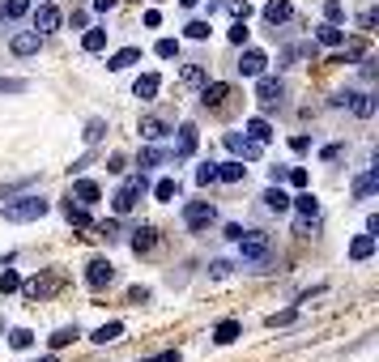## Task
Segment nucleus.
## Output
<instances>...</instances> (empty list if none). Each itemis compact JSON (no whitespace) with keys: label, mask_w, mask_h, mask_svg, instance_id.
Here are the masks:
<instances>
[{"label":"nucleus","mask_w":379,"mask_h":362,"mask_svg":"<svg viewBox=\"0 0 379 362\" xmlns=\"http://www.w3.org/2000/svg\"><path fill=\"white\" fill-rule=\"evenodd\" d=\"M47 209H51V201H43L38 192H26V196H17V201H4V205H0L4 222H38Z\"/></svg>","instance_id":"nucleus-1"},{"label":"nucleus","mask_w":379,"mask_h":362,"mask_svg":"<svg viewBox=\"0 0 379 362\" xmlns=\"http://www.w3.org/2000/svg\"><path fill=\"white\" fill-rule=\"evenodd\" d=\"M145 192H149L145 171H141V175H128V179L119 183V192L111 196V209H115V213H132V209H137V201H141Z\"/></svg>","instance_id":"nucleus-2"},{"label":"nucleus","mask_w":379,"mask_h":362,"mask_svg":"<svg viewBox=\"0 0 379 362\" xmlns=\"http://www.w3.org/2000/svg\"><path fill=\"white\" fill-rule=\"evenodd\" d=\"M213 222H218V209L209 201H188L183 205V226L188 230H209Z\"/></svg>","instance_id":"nucleus-3"},{"label":"nucleus","mask_w":379,"mask_h":362,"mask_svg":"<svg viewBox=\"0 0 379 362\" xmlns=\"http://www.w3.org/2000/svg\"><path fill=\"white\" fill-rule=\"evenodd\" d=\"M235 243H239V256L252 260V265H260V260L269 256V235H260V230H243Z\"/></svg>","instance_id":"nucleus-4"},{"label":"nucleus","mask_w":379,"mask_h":362,"mask_svg":"<svg viewBox=\"0 0 379 362\" xmlns=\"http://www.w3.org/2000/svg\"><path fill=\"white\" fill-rule=\"evenodd\" d=\"M226 149H230L239 162H256V158L265 154V145H260V141H252L247 132H243V137H239V132H226Z\"/></svg>","instance_id":"nucleus-5"},{"label":"nucleus","mask_w":379,"mask_h":362,"mask_svg":"<svg viewBox=\"0 0 379 362\" xmlns=\"http://www.w3.org/2000/svg\"><path fill=\"white\" fill-rule=\"evenodd\" d=\"M85 282H90L94 290H102V286H111V282H115V265H111L107 256H98V260H90V265H85Z\"/></svg>","instance_id":"nucleus-6"},{"label":"nucleus","mask_w":379,"mask_h":362,"mask_svg":"<svg viewBox=\"0 0 379 362\" xmlns=\"http://www.w3.org/2000/svg\"><path fill=\"white\" fill-rule=\"evenodd\" d=\"M256 98H260L265 107H277V102L286 98V85H282L277 77H265V73H260V77H256Z\"/></svg>","instance_id":"nucleus-7"},{"label":"nucleus","mask_w":379,"mask_h":362,"mask_svg":"<svg viewBox=\"0 0 379 362\" xmlns=\"http://www.w3.org/2000/svg\"><path fill=\"white\" fill-rule=\"evenodd\" d=\"M196 141H201V137H196V128H192V124H183V128H179V137H175L171 162H188V158L196 154Z\"/></svg>","instance_id":"nucleus-8"},{"label":"nucleus","mask_w":379,"mask_h":362,"mask_svg":"<svg viewBox=\"0 0 379 362\" xmlns=\"http://www.w3.org/2000/svg\"><path fill=\"white\" fill-rule=\"evenodd\" d=\"M38 47H43V34L38 30H21V34L9 38V51L13 55H38Z\"/></svg>","instance_id":"nucleus-9"},{"label":"nucleus","mask_w":379,"mask_h":362,"mask_svg":"<svg viewBox=\"0 0 379 362\" xmlns=\"http://www.w3.org/2000/svg\"><path fill=\"white\" fill-rule=\"evenodd\" d=\"M60 21H64V17H60V9H55V4H38V9H34V30H38V34L60 30Z\"/></svg>","instance_id":"nucleus-10"},{"label":"nucleus","mask_w":379,"mask_h":362,"mask_svg":"<svg viewBox=\"0 0 379 362\" xmlns=\"http://www.w3.org/2000/svg\"><path fill=\"white\" fill-rule=\"evenodd\" d=\"M265 64H269V55H265V51H256V47H247V51H243V60H239V73H243V77H260V73H265Z\"/></svg>","instance_id":"nucleus-11"},{"label":"nucleus","mask_w":379,"mask_h":362,"mask_svg":"<svg viewBox=\"0 0 379 362\" xmlns=\"http://www.w3.org/2000/svg\"><path fill=\"white\" fill-rule=\"evenodd\" d=\"M154 243H158V230H154V226H137V230H132V239H128V247H132L137 256L154 252Z\"/></svg>","instance_id":"nucleus-12"},{"label":"nucleus","mask_w":379,"mask_h":362,"mask_svg":"<svg viewBox=\"0 0 379 362\" xmlns=\"http://www.w3.org/2000/svg\"><path fill=\"white\" fill-rule=\"evenodd\" d=\"M375 192H379V171L375 166H367V175L354 179V196H358V201H371Z\"/></svg>","instance_id":"nucleus-13"},{"label":"nucleus","mask_w":379,"mask_h":362,"mask_svg":"<svg viewBox=\"0 0 379 362\" xmlns=\"http://www.w3.org/2000/svg\"><path fill=\"white\" fill-rule=\"evenodd\" d=\"M132 64H141V47H124V51L107 55V68H111V73H124V68H132Z\"/></svg>","instance_id":"nucleus-14"},{"label":"nucleus","mask_w":379,"mask_h":362,"mask_svg":"<svg viewBox=\"0 0 379 362\" xmlns=\"http://www.w3.org/2000/svg\"><path fill=\"white\" fill-rule=\"evenodd\" d=\"M158 90H162V77H158V73H141V77H137V85H132V94H137L141 102H149Z\"/></svg>","instance_id":"nucleus-15"},{"label":"nucleus","mask_w":379,"mask_h":362,"mask_svg":"<svg viewBox=\"0 0 379 362\" xmlns=\"http://www.w3.org/2000/svg\"><path fill=\"white\" fill-rule=\"evenodd\" d=\"M171 132H175V128H171L166 119H158V115H145V119H141V137H145V141H162V137H171Z\"/></svg>","instance_id":"nucleus-16"},{"label":"nucleus","mask_w":379,"mask_h":362,"mask_svg":"<svg viewBox=\"0 0 379 362\" xmlns=\"http://www.w3.org/2000/svg\"><path fill=\"white\" fill-rule=\"evenodd\" d=\"M290 17H294V4H290V0H269V4H265V21H269V26H282V21H290Z\"/></svg>","instance_id":"nucleus-17"},{"label":"nucleus","mask_w":379,"mask_h":362,"mask_svg":"<svg viewBox=\"0 0 379 362\" xmlns=\"http://www.w3.org/2000/svg\"><path fill=\"white\" fill-rule=\"evenodd\" d=\"M243 132H247L252 141H260V145H269V141H273V124H269L265 115H256V119H247V124H243Z\"/></svg>","instance_id":"nucleus-18"},{"label":"nucleus","mask_w":379,"mask_h":362,"mask_svg":"<svg viewBox=\"0 0 379 362\" xmlns=\"http://www.w3.org/2000/svg\"><path fill=\"white\" fill-rule=\"evenodd\" d=\"M290 205L299 209V218H320V201L307 188H299V196H290Z\"/></svg>","instance_id":"nucleus-19"},{"label":"nucleus","mask_w":379,"mask_h":362,"mask_svg":"<svg viewBox=\"0 0 379 362\" xmlns=\"http://www.w3.org/2000/svg\"><path fill=\"white\" fill-rule=\"evenodd\" d=\"M218 179H222V183H239V179H247V166H243L239 158H230V162H218Z\"/></svg>","instance_id":"nucleus-20"},{"label":"nucleus","mask_w":379,"mask_h":362,"mask_svg":"<svg viewBox=\"0 0 379 362\" xmlns=\"http://www.w3.org/2000/svg\"><path fill=\"white\" fill-rule=\"evenodd\" d=\"M73 196L90 209V205H98V196H102V192H98V183H94V179H77V183H73Z\"/></svg>","instance_id":"nucleus-21"},{"label":"nucleus","mask_w":379,"mask_h":362,"mask_svg":"<svg viewBox=\"0 0 379 362\" xmlns=\"http://www.w3.org/2000/svg\"><path fill=\"white\" fill-rule=\"evenodd\" d=\"M260 201H265V209H273V213H286V209H290V196L282 192V183H269V192H265Z\"/></svg>","instance_id":"nucleus-22"},{"label":"nucleus","mask_w":379,"mask_h":362,"mask_svg":"<svg viewBox=\"0 0 379 362\" xmlns=\"http://www.w3.org/2000/svg\"><path fill=\"white\" fill-rule=\"evenodd\" d=\"M375 256V235H358L350 243V260H371Z\"/></svg>","instance_id":"nucleus-23"},{"label":"nucleus","mask_w":379,"mask_h":362,"mask_svg":"<svg viewBox=\"0 0 379 362\" xmlns=\"http://www.w3.org/2000/svg\"><path fill=\"white\" fill-rule=\"evenodd\" d=\"M119 337H124V324H119V320H111V324L94 329V337H90V341H94V346H111V341H119Z\"/></svg>","instance_id":"nucleus-24"},{"label":"nucleus","mask_w":379,"mask_h":362,"mask_svg":"<svg viewBox=\"0 0 379 362\" xmlns=\"http://www.w3.org/2000/svg\"><path fill=\"white\" fill-rule=\"evenodd\" d=\"M239 333H243L239 320H222V324L213 329V341H218V346H230V341H239Z\"/></svg>","instance_id":"nucleus-25"},{"label":"nucleus","mask_w":379,"mask_h":362,"mask_svg":"<svg viewBox=\"0 0 379 362\" xmlns=\"http://www.w3.org/2000/svg\"><path fill=\"white\" fill-rule=\"evenodd\" d=\"M34 183H38V175H26V179H13V183H0V205H4V201H13L17 192H30Z\"/></svg>","instance_id":"nucleus-26"},{"label":"nucleus","mask_w":379,"mask_h":362,"mask_svg":"<svg viewBox=\"0 0 379 362\" xmlns=\"http://www.w3.org/2000/svg\"><path fill=\"white\" fill-rule=\"evenodd\" d=\"M26 13H30V0H0V26L26 17Z\"/></svg>","instance_id":"nucleus-27"},{"label":"nucleus","mask_w":379,"mask_h":362,"mask_svg":"<svg viewBox=\"0 0 379 362\" xmlns=\"http://www.w3.org/2000/svg\"><path fill=\"white\" fill-rule=\"evenodd\" d=\"M316 38H320L324 47H341V43H346V30H341V26H333V21H324V26L316 30Z\"/></svg>","instance_id":"nucleus-28"},{"label":"nucleus","mask_w":379,"mask_h":362,"mask_svg":"<svg viewBox=\"0 0 379 362\" xmlns=\"http://www.w3.org/2000/svg\"><path fill=\"white\" fill-rule=\"evenodd\" d=\"M226 94H230V85H226V81H213V85H205V90H201V102H205V107H222V98H226Z\"/></svg>","instance_id":"nucleus-29"},{"label":"nucleus","mask_w":379,"mask_h":362,"mask_svg":"<svg viewBox=\"0 0 379 362\" xmlns=\"http://www.w3.org/2000/svg\"><path fill=\"white\" fill-rule=\"evenodd\" d=\"M77 337H81V329H77V324H64V329H55V333L47 337V346H51V350H64V346L77 341Z\"/></svg>","instance_id":"nucleus-30"},{"label":"nucleus","mask_w":379,"mask_h":362,"mask_svg":"<svg viewBox=\"0 0 379 362\" xmlns=\"http://www.w3.org/2000/svg\"><path fill=\"white\" fill-rule=\"evenodd\" d=\"M350 107H354V115H358V119H371V115H375V94H354V98H350Z\"/></svg>","instance_id":"nucleus-31"},{"label":"nucleus","mask_w":379,"mask_h":362,"mask_svg":"<svg viewBox=\"0 0 379 362\" xmlns=\"http://www.w3.org/2000/svg\"><path fill=\"white\" fill-rule=\"evenodd\" d=\"M162 162H171V154H166V149H158V145L149 141V145L141 149V171H145V166H162Z\"/></svg>","instance_id":"nucleus-32"},{"label":"nucleus","mask_w":379,"mask_h":362,"mask_svg":"<svg viewBox=\"0 0 379 362\" xmlns=\"http://www.w3.org/2000/svg\"><path fill=\"white\" fill-rule=\"evenodd\" d=\"M81 47H85L90 55H94V51H102V47H107V30H102V26H94V30H85V38H81Z\"/></svg>","instance_id":"nucleus-33"},{"label":"nucleus","mask_w":379,"mask_h":362,"mask_svg":"<svg viewBox=\"0 0 379 362\" xmlns=\"http://www.w3.org/2000/svg\"><path fill=\"white\" fill-rule=\"evenodd\" d=\"M154 196H158L162 205L175 201V196H179V179H158V183H154Z\"/></svg>","instance_id":"nucleus-34"},{"label":"nucleus","mask_w":379,"mask_h":362,"mask_svg":"<svg viewBox=\"0 0 379 362\" xmlns=\"http://www.w3.org/2000/svg\"><path fill=\"white\" fill-rule=\"evenodd\" d=\"M64 218H68V226H90V209L85 205H64Z\"/></svg>","instance_id":"nucleus-35"},{"label":"nucleus","mask_w":379,"mask_h":362,"mask_svg":"<svg viewBox=\"0 0 379 362\" xmlns=\"http://www.w3.org/2000/svg\"><path fill=\"white\" fill-rule=\"evenodd\" d=\"M4 94H30V81L26 77H0V98Z\"/></svg>","instance_id":"nucleus-36"},{"label":"nucleus","mask_w":379,"mask_h":362,"mask_svg":"<svg viewBox=\"0 0 379 362\" xmlns=\"http://www.w3.org/2000/svg\"><path fill=\"white\" fill-rule=\"evenodd\" d=\"M324 21L341 26V21H346V4H341V0H324Z\"/></svg>","instance_id":"nucleus-37"},{"label":"nucleus","mask_w":379,"mask_h":362,"mask_svg":"<svg viewBox=\"0 0 379 362\" xmlns=\"http://www.w3.org/2000/svg\"><path fill=\"white\" fill-rule=\"evenodd\" d=\"M154 55H158V60H175V55H179V43H175V38H158V43H154Z\"/></svg>","instance_id":"nucleus-38"},{"label":"nucleus","mask_w":379,"mask_h":362,"mask_svg":"<svg viewBox=\"0 0 379 362\" xmlns=\"http://www.w3.org/2000/svg\"><path fill=\"white\" fill-rule=\"evenodd\" d=\"M102 132H107V119H90L81 137H85V145H98V141H102Z\"/></svg>","instance_id":"nucleus-39"},{"label":"nucleus","mask_w":379,"mask_h":362,"mask_svg":"<svg viewBox=\"0 0 379 362\" xmlns=\"http://www.w3.org/2000/svg\"><path fill=\"white\" fill-rule=\"evenodd\" d=\"M17 290H26V299H43V294H51L55 286H51V282H21Z\"/></svg>","instance_id":"nucleus-40"},{"label":"nucleus","mask_w":379,"mask_h":362,"mask_svg":"<svg viewBox=\"0 0 379 362\" xmlns=\"http://www.w3.org/2000/svg\"><path fill=\"white\" fill-rule=\"evenodd\" d=\"M9 346H13V350H30V346H34V333H30V329H13V333H9Z\"/></svg>","instance_id":"nucleus-41"},{"label":"nucleus","mask_w":379,"mask_h":362,"mask_svg":"<svg viewBox=\"0 0 379 362\" xmlns=\"http://www.w3.org/2000/svg\"><path fill=\"white\" fill-rule=\"evenodd\" d=\"M213 179H218V162H201V166H196V183H201V188H209Z\"/></svg>","instance_id":"nucleus-42"},{"label":"nucleus","mask_w":379,"mask_h":362,"mask_svg":"<svg viewBox=\"0 0 379 362\" xmlns=\"http://www.w3.org/2000/svg\"><path fill=\"white\" fill-rule=\"evenodd\" d=\"M247 34H252V30H247V21H235V26L226 30V38H230L235 47H243V43H247Z\"/></svg>","instance_id":"nucleus-43"},{"label":"nucleus","mask_w":379,"mask_h":362,"mask_svg":"<svg viewBox=\"0 0 379 362\" xmlns=\"http://www.w3.org/2000/svg\"><path fill=\"white\" fill-rule=\"evenodd\" d=\"M294 320H299L294 307H290V312H273V316H269V329H286V324H294Z\"/></svg>","instance_id":"nucleus-44"},{"label":"nucleus","mask_w":379,"mask_h":362,"mask_svg":"<svg viewBox=\"0 0 379 362\" xmlns=\"http://www.w3.org/2000/svg\"><path fill=\"white\" fill-rule=\"evenodd\" d=\"M226 9H230L235 21H247V17H252V4H247V0H226Z\"/></svg>","instance_id":"nucleus-45"},{"label":"nucleus","mask_w":379,"mask_h":362,"mask_svg":"<svg viewBox=\"0 0 379 362\" xmlns=\"http://www.w3.org/2000/svg\"><path fill=\"white\" fill-rule=\"evenodd\" d=\"M188 38H196V43H205L209 38V21H188V30H183Z\"/></svg>","instance_id":"nucleus-46"},{"label":"nucleus","mask_w":379,"mask_h":362,"mask_svg":"<svg viewBox=\"0 0 379 362\" xmlns=\"http://www.w3.org/2000/svg\"><path fill=\"white\" fill-rule=\"evenodd\" d=\"M179 77H183L188 85H201V81H205V68H201V64H183V73H179Z\"/></svg>","instance_id":"nucleus-47"},{"label":"nucleus","mask_w":379,"mask_h":362,"mask_svg":"<svg viewBox=\"0 0 379 362\" xmlns=\"http://www.w3.org/2000/svg\"><path fill=\"white\" fill-rule=\"evenodd\" d=\"M17 286H21V277H17L13 269H4V273H0V294H13Z\"/></svg>","instance_id":"nucleus-48"},{"label":"nucleus","mask_w":379,"mask_h":362,"mask_svg":"<svg viewBox=\"0 0 379 362\" xmlns=\"http://www.w3.org/2000/svg\"><path fill=\"white\" fill-rule=\"evenodd\" d=\"M375 21H379L375 4H367V9H363V13H358V26H363V30H375Z\"/></svg>","instance_id":"nucleus-49"},{"label":"nucleus","mask_w":379,"mask_h":362,"mask_svg":"<svg viewBox=\"0 0 379 362\" xmlns=\"http://www.w3.org/2000/svg\"><path fill=\"white\" fill-rule=\"evenodd\" d=\"M286 179H290L294 188H307V171H303V166H290V171H286Z\"/></svg>","instance_id":"nucleus-50"},{"label":"nucleus","mask_w":379,"mask_h":362,"mask_svg":"<svg viewBox=\"0 0 379 362\" xmlns=\"http://www.w3.org/2000/svg\"><path fill=\"white\" fill-rule=\"evenodd\" d=\"M230 269H235L230 260H213V265H209V277H230Z\"/></svg>","instance_id":"nucleus-51"},{"label":"nucleus","mask_w":379,"mask_h":362,"mask_svg":"<svg viewBox=\"0 0 379 362\" xmlns=\"http://www.w3.org/2000/svg\"><path fill=\"white\" fill-rule=\"evenodd\" d=\"M341 154H346V145H324V149H320V158H324V162H337Z\"/></svg>","instance_id":"nucleus-52"},{"label":"nucleus","mask_w":379,"mask_h":362,"mask_svg":"<svg viewBox=\"0 0 379 362\" xmlns=\"http://www.w3.org/2000/svg\"><path fill=\"white\" fill-rule=\"evenodd\" d=\"M128 303H137V307L149 303V290H145V286H132V290H128Z\"/></svg>","instance_id":"nucleus-53"},{"label":"nucleus","mask_w":379,"mask_h":362,"mask_svg":"<svg viewBox=\"0 0 379 362\" xmlns=\"http://www.w3.org/2000/svg\"><path fill=\"white\" fill-rule=\"evenodd\" d=\"M311 230H316V218H299L294 222V235H311Z\"/></svg>","instance_id":"nucleus-54"},{"label":"nucleus","mask_w":379,"mask_h":362,"mask_svg":"<svg viewBox=\"0 0 379 362\" xmlns=\"http://www.w3.org/2000/svg\"><path fill=\"white\" fill-rule=\"evenodd\" d=\"M350 98H354V90H337L333 94V107H350Z\"/></svg>","instance_id":"nucleus-55"},{"label":"nucleus","mask_w":379,"mask_h":362,"mask_svg":"<svg viewBox=\"0 0 379 362\" xmlns=\"http://www.w3.org/2000/svg\"><path fill=\"white\" fill-rule=\"evenodd\" d=\"M290 149H294V154H307V149H311V137H294Z\"/></svg>","instance_id":"nucleus-56"},{"label":"nucleus","mask_w":379,"mask_h":362,"mask_svg":"<svg viewBox=\"0 0 379 362\" xmlns=\"http://www.w3.org/2000/svg\"><path fill=\"white\" fill-rule=\"evenodd\" d=\"M269 183H286V166H269Z\"/></svg>","instance_id":"nucleus-57"},{"label":"nucleus","mask_w":379,"mask_h":362,"mask_svg":"<svg viewBox=\"0 0 379 362\" xmlns=\"http://www.w3.org/2000/svg\"><path fill=\"white\" fill-rule=\"evenodd\" d=\"M145 26H149V30H154V26H162V13H158V9H149V13H145Z\"/></svg>","instance_id":"nucleus-58"},{"label":"nucleus","mask_w":379,"mask_h":362,"mask_svg":"<svg viewBox=\"0 0 379 362\" xmlns=\"http://www.w3.org/2000/svg\"><path fill=\"white\" fill-rule=\"evenodd\" d=\"M94 9H98V13H111V9H115V0H94Z\"/></svg>","instance_id":"nucleus-59"},{"label":"nucleus","mask_w":379,"mask_h":362,"mask_svg":"<svg viewBox=\"0 0 379 362\" xmlns=\"http://www.w3.org/2000/svg\"><path fill=\"white\" fill-rule=\"evenodd\" d=\"M149 362H179V354H175V350H166V354H158V358H149Z\"/></svg>","instance_id":"nucleus-60"},{"label":"nucleus","mask_w":379,"mask_h":362,"mask_svg":"<svg viewBox=\"0 0 379 362\" xmlns=\"http://www.w3.org/2000/svg\"><path fill=\"white\" fill-rule=\"evenodd\" d=\"M179 4H183V9H192V4H201V0H179Z\"/></svg>","instance_id":"nucleus-61"},{"label":"nucleus","mask_w":379,"mask_h":362,"mask_svg":"<svg viewBox=\"0 0 379 362\" xmlns=\"http://www.w3.org/2000/svg\"><path fill=\"white\" fill-rule=\"evenodd\" d=\"M38 362H55V358H51V354H47V358H38Z\"/></svg>","instance_id":"nucleus-62"}]
</instances>
